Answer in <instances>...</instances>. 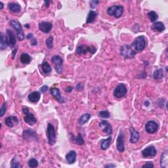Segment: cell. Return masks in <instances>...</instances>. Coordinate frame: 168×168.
Segmentation results:
<instances>
[{
    "instance_id": "obj_43",
    "label": "cell",
    "mask_w": 168,
    "mask_h": 168,
    "mask_svg": "<svg viewBox=\"0 0 168 168\" xmlns=\"http://www.w3.org/2000/svg\"><path fill=\"white\" fill-rule=\"evenodd\" d=\"M99 3V1H91V3H90L91 7H92V8H95L96 5L98 4Z\"/></svg>"
},
{
    "instance_id": "obj_46",
    "label": "cell",
    "mask_w": 168,
    "mask_h": 168,
    "mask_svg": "<svg viewBox=\"0 0 168 168\" xmlns=\"http://www.w3.org/2000/svg\"><path fill=\"white\" fill-rule=\"evenodd\" d=\"M16 49L13 51V59H14V58H15V55L16 54Z\"/></svg>"
},
{
    "instance_id": "obj_13",
    "label": "cell",
    "mask_w": 168,
    "mask_h": 168,
    "mask_svg": "<svg viewBox=\"0 0 168 168\" xmlns=\"http://www.w3.org/2000/svg\"><path fill=\"white\" fill-rule=\"evenodd\" d=\"M23 138L26 141L37 140V135L34 131L32 129H26L23 132Z\"/></svg>"
},
{
    "instance_id": "obj_12",
    "label": "cell",
    "mask_w": 168,
    "mask_h": 168,
    "mask_svg": "<svg viewBox=\"0 0 168 168\" xmlns=\"http://www.w3.org/2000/svg\"><path fill=\"white\" fill-rule=\"evenodd\" d=\"M116 147L117 150L120 152H123L125 150V143H124V135L123 132L120 131L116 141Z\"/></svg>"
},
{
    "instance_id": "obj_6",
    "label": "cell",
    "mask_w": 168,
    "mask_h": 168,
    "mask_svg": "<svg viewBox=\"0 0 168 168\" xmlns=\"http://www.w3.org/2000/svg\"><path fill=\"white\" fill-rule=\"evenodd\" d=\"M23 112L24 114H25V122L26 124H28L30 126H33L37 122V120L35 116H33V114L29 112V109L27 107L23 108Z\"/></svg>"
},
{
    "instance_id": "obj_39",
    "label": "cell",
    "mask_w": 168,
    "mask_h": 168,
    "mask_svg": "<svg viewBox=\"0 0 168 168\" xmlns=\"http://www.w3.org/2000/svg\"><path fill=\"white\" fill-rule=\"evenodd\" d=\"M6 108H7V103L4 102L3 104L2 105L1 107V110H0V116L2 117L5 114L6 112Z\"/></svg>"
},
{
    "instance_id": "obj_19",
    "label": "cell",
    "mask_w": 168,
    "mask_h": 168,
    "mask_svg": "<svg viewBox=\"0 0 168 168\" xmlns=\"http://www.w3.org/2000/svg\"><path fill=\"white\" fill-rule=\"evenodd\" d=\"M5 122L6 126H8L9 128H13L14 125L18 124V120L16 117L14 116H11L6 117L5 120Z\"/></svg>"
},
{
    "instance_id": "obj_40",
    "label": "cell",
    "mask_w": 168,
    "mask_h": 168,
    "mask_svg": "<svg viewBox=\"0 0 168 168\" xmlns=\"http://www.w3.org/2000/svg\"><path fill=\"white\" fill-rule=\"evenodd\" d=\"M47 90H48V86L47 85H44L40 88V91L42 93H46L47 92Z\"/></svg>"
},
{
    "instance_id": "obj_3",
    "label": "cell",
    "mask_w": 168,
    "mask_h": 168,
    "mask_svg": "<svg viewBox=\"0 0 168 168\" xmlns=\"http://www.w3.org/2000/svg\"><path fill=\"white\" fill-rule=\"evenodd\" d=\"M9 25L16 31V36H17L19 41H23L25 39V35H24L22 26L18 20H11L9 22Z\"/></svg>"
},
{
    "instance_id": "obj_29",
    "label": "cell",
    "mask_w": 168,
    "mask_h": 168,
    "mask_svg": "<svg viewBox=\"0 0 168 168\" xmlns=\"http://www.w3.org/2000/svg\"><path fill=\"white\" fill-rule=\"evenodd\" d=\"M112 141V138L111 137H109L107 139L105 140H102L101 142V145H100V147L102 150H107L109 148V146L110 145V143H111Z\"/></svg>"
},
{
    "instance_id": "obj_23",
    "label": "cell",
    "mask_w": 168,
    "mask_h": 168,
    "mask_svg": "<svg viewBox=\"0 0 168 168\" xmlns=\"http://www.w3.org/2000/svg\"><path fill=\"white\" fill-rule=\"evenodd\" d=\"M151 29L154 31H157V32H162L165 30L164 24L162 22L154 23L151 26Z\"/></svg>"
},
{
    "instance_id": "obj_47",
    "label": "cell",
    "mask_w": 168,
    "mask_h": 168,
    "mask_svg": "<svg viewBox=\"0 0 168 168\" xmlns=\"http://www.w3.org/2000/svg\"><path fill=\"white\" fill-rule=\"evenodd\" d=\"M0 5H1V7H0V9H3V3H2V2H0Z\"/></svg>"
},
{
    "instance_id": "obj_30",
    "label": "cell",
    "mask_w": 168,
    "mask_h": 168,
    "mask_svg": "<svg viewBox=\"0 0 168 168\" xmlns=\"http://www.w3.org/2000/svg\"><path fill=\"white\" fill-rule=\"evenodd\" d=\"M42 68L43 72H44L46 74H49L52 70V68H51V66H50V64L46 61H44L42 63Z\"/></svg>"
},
{
    "instance_id": "obj_1",
    "label": "cell",
    "mask_w": 168,
    "mask_h": 168,
    "mask_svg": "<svg viewBox=\"0 0 168 168\" xmlns=\"http://www.w3.org/2000/svg\"><path fill=\"white\" fill-rule=\"evenodd\" d=\"M47 137L48 140V143L51 146L54 145L56 143L57 141V135H56V131H55V128L53 125L51 123H49L47 124Z\"/></svg>"
},
{
    "instance_id": "obj_22",
    "label": "cell",
    "mask_w": 168,
    "mask_h": 168,
    "mask_svg": "<svg viewBox=\"0 0 168 168\" xmlns=\"http://www.w3.org/2000/svg\"><path fill=\"white\" fill-rule=\"evenodd\" d=\"M40 93L38 92H33L32 93H31L28 95V100H30V102H37L40 100Z\"/></svg>"
},
{
    "instance_id": "obj_7",
    "label": "cell",
    "mask_w": 168,
    "mask_h": 168,
    "mask_svg": "<svg viewBox=\"0 0 168 168\" xmlns=\"http://www.w3.org/2000/svg\"><path fill=\"white\" fill-rule=\"evenodd\" d=\"M127 93V88L123 83H120L114 91V95L115 97L120 99L124 97Z\"/></svg>"
},
{
    "instance_id": "obj_11",
    "label": "cell",
    "mask_w": 168,
    "mask_h": 168,
    "mask_svg": "<svg viewBox=\"0 0 168 168\" xmlns=\"http://www.w3.org/2000/svg\"><path fill=\"white\" fill-rule=\"evenodd\" d=\"M51 61L53 63L55 64V69H56V71L57 72L61 73L62 71V63H63V61L61 58V57L58 56V55H55V56L52 57Z\"/></svg>"
},
{
    "instance_id": "obj_24",
    "label": "cell",
    "mask_w": 168,
    "mask_h": 168,
    "mask_svg": "<svg viewBox=\"0 0 168 168\" xmlns=\"http://www.w3.org/2000/svg\"><path fill=\"white\" fill-rule=\"evenodd\" d=\"M9 45L8 37L4 36L3 33H1V42H0V48L1 50L5 49Z\"/></svg>"
},
{
    "instance_id": "obj_25",
    "label": "cell",
    "mask_w": 168,
    "mask_h": 168,
    "mask_svg": "<svg viewBox=\"0 0 168 168\" xmlns=\"http://www.w3.org/2000/svg\"><path fill=\"white\" fill-rule=\"evenodd\" d=\"M97 13L95 11H92L91 10L89 11V13L88 14L87 20H86V23L87 24H90V23H93L94 22L95 18H97Z\"/></svg>"
},
{
    "instance_id": "obj_28",
    "label": "cell",
    "mask_w": 168,
    "mask_h": 168,
    "mask_svg": "<svg viewBox=\"0 0 168 168\" xmlns=\"http://www.w3.org/2000/svg\"><path fill=\"white\" fill-rule=\"evenodd\" d=\"M20 61L23 64H28L31 62V57L27 53H23L20 57Z\"/></svg>"
},
{
    "instance_id": "obj_41",
    "label": "cell",
    "mask_w": 168,
    "mask_h": 168,
    "mask_svg": "<svg viewBox=\"0 0 168 168\" xmlns=\"http://www.w3.org/2000/svg\"><path fill=\"white\" fill-rule=\"evenodd\" d=\"M154 167V164H152V162H147L146 164L143 165V167Z\"/></svg>"
},
{
    "instance_id": "obj_26",
    "label": "cell",
    "mask_w": 168,
    "mask_h": 168,
    "mask_svg": "<svg viewBox=\"0 0 168 168\" xmlns=\"http://www.w3.org/2000/svg\"><path fill=\"white\" fill-rule=\"evenodd\" d=\"M9 9L13 13H17L21 11V7L19 4L16 3H9Z\"/></svg>"
},
{
    "instance_id": "obj_38",
    "label": "cell",
    "mask_w": 168,
    "mask_h": 168,
    "mask_svg": "<svg viewBox=\"0 0 168 168\" xmlns=\"http://www.w3.org/2000/svg\"><path fill=\"white\" fill-rule=\"evenodd\" d=\"M27 39L30 40L31 45H37V44H38L37 41L33 37V35L32 34V33H29V34L27 36Z\"/></svg>"
},
{
    "instance_id": "obj_5",
    "label": "cell",
    "mask_w": 168,
    "mask_h": 168,
    "mask_svg": "<svg viewBox=\"0 0 168 168\" xmlns=\"http://www.w3.org/2000/svg\"><path fill=\"white\" fill-rule=\"evenodd\" d=\"M124 13V8L122 5H113L107 10L108 15L114 16L116 18H120Z\"/></svg>"
},
{
    "instance_id": "obj_35",
    "label": "cell",
    "mask_w": 168,
    "mask_h": 168,
    "mask_svg": "<svg viewBox=\"0 0 168 168\" xmlns=\"http://www.w3.org/2000/svg\"><path fill=\"white\" fill-rule=\"evenodd\" d=\"M53 40L54 38L53 36H50L46 40L45 44H46V46L47 47V48H49V49H52L53 47Z\"/></svg>"
},
{
    "instance_id": "obj_33",
    "label": "cell",
    "mask_w": 168,
    "mask_h": 168,
    "mask_svg": "<svg viewBox=\"0 0 168 168\" xmlns=\"http://www.w3.org/2000/svg\"><path fill=\"white\" fill-rule=\"evenodd\" d=\"M74 143L77 144V145H82L84 144V141L83 139V137L81 135V133H79L78 136L76 137H74V140H73Z\"/></svg>"
},
{
    "instance_id": "obj_14",
    "label": "cell",
    "mask_w": 168,
    "mask_h": 168,
    "mask_svg": "<svg viewBox=\"0 0 168 168\" xmlns=\"http://www.w3.org/2000/svg\"><path fill=\"white\" fill-rule=\"evenodd\" d=\"M99 127L102 129V131L107 135H111L112 133V128L107 121L103 120L99 124Z\"/></svg>"
},
{
    "instance_id": "obj_32",
    "label": "cell",
    "mask_w": 168,
    "mask_h": 168,
    "mask_svg": "<svg viewBox=\"0 0 168 168\" xmlns=\"http://www.w3.org/2000/svg\"><path fill=\"white\" fill-rule=\"evenodd\" d=\"M148 17L150 19V20L151 21V22L154 23L155 21H156L157 19L158 18V15L155 11H152L148 13Z\"/></svg>"
},
{
    "instance_id": "obj_34",
    "label": "cell",
    "mask_w": 168,
    "mask_h": 168,
    "mask_svg": "<svg viewBox=\"0 0 168 168\" xmlns=\"http://www.w3.org/2000/svg\"><path fill=\"white\" fill-rule=\"evenodd\" d=\"M28 165L30 167L32 168L36 167L38 166V162L36 159H35V158H32V159H30L28 161Z\"/></svg>"
},
{
    "instance_id": "obj_36",
    "label": "cell",
    "mask_w": 168,
    "mask_h": 168,
    "mask_svg": "<svg viewBox=\"0 0 168 168\" xmlns=\"http://www.w3.org/2000/svg\"><path fill=\"white\" fill-rule=\"evenodd\" d=\"M11 166L12 167H14V168H20V167H22V165H21L20 164H19V162H17L15 158H14L13 160H12L11 162Z\"/></svg>"
},
{
    "instance_id": "obj_16",
    "label": "cell",
    "mask_w": 168,
    "mask_h": 168,
    "mask_svg": "<svg viewBox=\"0 0 168 168\" xmlns=\"http://www.w3.org/2000/svg\"><path fill=\"white\" fill-rule=\"evenodd\" d=\"M52 24L49 22H42L40 23L39 28L41 31H42L44 33H49L52 29Z\"/></svg>"
},
{
    "instance_id": "obj_45",
    "label": "cell",
    "mask_w": 168,
    "mask_h": 168,
    "mask_svg": "<svg viewBox=\"0 0 168 168\" xmlns=\"http://www.w3.org/2000/svg\"><path fill=\"white\" fill-rule=\"evenodd\" d=\"M116 167V165H114V164H109V165H105V167Z\"/></svg>"
},
{
    "instance_id": "obj_2",
    "label": "cell",
    "mask_w": 168,
    "mask_h": 168,
    "mask_svg": "<svg viewBox=\"0 0 168 168\" xmlns=\"http://www.w3.org/2000/svg\"><path fill=\"white\" fill-rule=\"evenodd\" d=\"M120 53L125 58L132 59L135 57L137 51L132 45H126L121 47Z\"/></svg>"
},
{
    "instance_id": "obj_44",
    "label": "cell",
    "mask_w": 168,
    "mask_h": 168,
    "mask_svg": "<svg viewBox=\"0 0 168 168\" xmlns=\"http://www.w3.org/2000/svg\"><path fill=\"white\" fill-rule=\"evenodd\" d=\"M72 89H73V87H68L66 88L65 92L66 93H70V92H71L72 91Z\"/></svg>"
},
{
    "instance_id": "obj_9",
    "label": "cell",
    "mask_w": 168,
    "mask_h": 168,
    "mask_svg": "<svg viewBox=\"0 0 168 168\" xmlns=\"http://www.w3.org/2000/svg\"><path fill=\"white\" fill-rule=\"evenodd\" d=\"M157 151L154 146H149L142 151V155L144 158H153L156 155Z\"/></svg>"
},
{
    "instance_id": "obj_21",
    "label": "cell",
    "mask_w": 168,
    "mask_h": 168,
    "mask_svg": "<svg viewBox=\"0 0 168 168\" xmlns=\"http://www.w3.org/2000/svg\"><path fill=\"white\" fill-rule=\"evenodd\" d=\"M160 165L161 167L164 168H166L168 166V155L167 150L162 154L160 158Z\"/></svg>"
},
{
    "instance_id": "obj_27",
    "label": "cell",
    "mask_w": 168,
    "mask_h": 168,
    "mask_svg": "<svg viewBox=\"0 0 168 168\" xmlns=\"http://www.w3.org/2000/svg\"><path fill=\"white\" fill-rule=\"evenodd\" d=\"M164 70L162 68L156 70L153 73V78L155 80H160V79L164 78Z\"/></svg>"
},
{
    "instance_id": "obj_17",
    "label": "cell",
    "mask_w": 168,
    "mask_h": 168,
    "mask_svg": "<svg viewBox=\"0 0 168 168\" xmlns=\"http://www.w3.org/2000/svg\"><path fill=\"white\" fill-rule=\"evenodd\" d=\"M129 131H130V142L131 143H137L140 138V134L133 127L130 128Z\"/></svg>"
},
{
    "instance_id": "obj_42",
    "label": "cell",
    "mask_w": 168,
    "mask_h": 168,
    "mask_svg": "<svg viewBox=\"0 0 168 168\" xmlns=\"http://www.w3.org/2000/svg\"><path fill=\"white\" fill-rule=\"evenodd\" d=\"M83 89V84L82 83H78V85H77L76 86V89L78 90V91H81Z\"/></svg>"
},
{
    "instance_id": "obj_49",
    "label": "cell",
    "mask_w": 168,
    "mask_h": 168,
    "mask_svg": "<svg viewBox=\"0 0 168 168\" xmlns=\"http://www.w3.org/2000/svg\"><path fill=\"white\" fill-rule=\"evenodd\" d=\"M25 27H26H26H27L28 28H30V27H29V25H25Z\"/></svg>"
},
{
    "instance_id": "obj_31",
    "label": "cell",
    "mask_w": 168,
    "mask_h": 168,
    "mask_svg": "<svg viewBox=\"0 0 168 168\" xmlns=\"http://www.w3.org/2000/svg\"><path fill=\"white\" fill-rule=\"evenodd\" d=\"M91 118V114H85L81 116L80 119H79V124L81 125H83L84 124L87 123L89 121V120Z\"/></svg>"
},
{
    "instance_id": "obj_37",
    "label": "cell",
    "mask_w": 168,
    "mask_h": 168,
    "mask_svg": "<svg viewBox=\"0 0 168 168\" xmlns=\"http://www.w3.org/2000/svg\"><path fill=\"white\" fill-rule=\"evenodd\" d=\"M99 116L102 118H109L110 116V114L109 111L107 110H103V111H100L99 113Z\"/></svg>"
},
{
    "instance_id": "obj_4",
    "label": "cell",
    "mask_w": 168,
    "mask_h": 168,
    "mask_svg": "<svg viewBox=\"0 0 168 168\" xmlns=\"http://www.w3.org/2000/svg\"><path fill=\"white\" fill-rule=\"evenodd\" d=\"M131 45L136 51H143L146 47V40L145 37L143 36L137 37Z\"/></svg>"
},
{
    "instance_id": "obj_10",
    "label": "cell",
    "mask_w": 168,
    "mask_h": 168,
    "mask_svg": "<svg viewBox=\"0 0 168 168\" xmlns=\"http://www.w3.org/2000/svg\"><path fill=\"white\" fill-rule=\"evenodd\" d=\"M145 129L148 133H154L158 131V124L154 121H148L145 125Z\"/></svg>"
},
{
    "instance_id": "obj_18",
    "label": "cell",
    "mask_w": 168,
    "mask_h": 168,
    "mask_svg": "<svg viewBox=\"0 0 168 168\" xmlns=\"http://www.w3.org/2000/svg\"><path fill=\"white\" fill-rule=\"evenodd\" d=\"M7 33H8V40L9 43V46H10L11 48H13L16 44V38L15 36L14 35L12 31L8 29L7 30Z\"/></svg>"
},
{
    "instance_id": "obj_48",
    "label": "cell",
    "mask_w": 168,
    "mask_h": 168,
    "mask_svg": "<svg viewBox=\"0 0 168 168\" xmlns=\"http://www.w3.org/2000/svg\"><path fill=\"white\" fill-rule=\"evenodd\" d=\"M45 5H46L45 6H46L47 8H48V7H49V1H45Z\"/></svg>"
},
{
    "instance_id": "obj_20",
    "label": "cell",
    "mask_w": 168,
    "mask_h": 168,
    "mask_svg": "<svg viewBox=\"0 0 168 168\" xmlns=\"http://www.w3.org/2000/svg\"><path fill=\"white\" fill-rule=\"evenodd\" d=\"M66 160L70 164H72L76 160V152L74 150H71L66 155Z\"/></svg>"
},
{
    "instance_id": "obj_8",
    "label": "cell",
    "mask_w": 168,
    "mask_h": 168,
    "mask_svg": "<svg viewBox=\"0 0 168 168\" xmlns=\"http://www.w3.org/2000/svg\"><path fill=\"white\" fill-rule=\"evenodd\" d=\"M95 51L96 49L95 47H89L85 45H80V46H78L76 49V53L78 55H85L87 52L92 53V54H93L95 53Z\"/></svg>"
},
{
    "instance_id": "obj_15",
    "label": "cell",
    "mask_w": 168,
    "mask_h": 168,
    "mask_svg": "<svg viewBox=\"0 0 168 168\" xmlns=\"http://www.w3.org/2000/svg\"><path fill=\"white\" fill-rule=\"evenodd\" d=\"M50 92H51V94L53 96L54 98L56 99L57 101L60 103H64L65 102L64 98H62L61 97V92H60V90L59 89H57L56 87H53L50 89Z\"/></svg>"
}]
</instances>
